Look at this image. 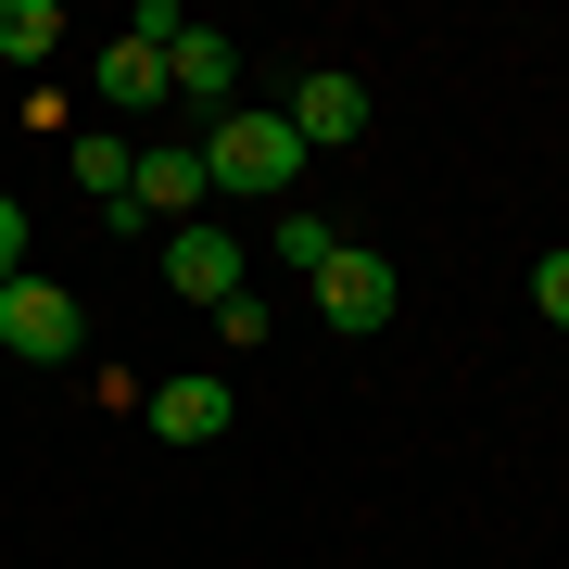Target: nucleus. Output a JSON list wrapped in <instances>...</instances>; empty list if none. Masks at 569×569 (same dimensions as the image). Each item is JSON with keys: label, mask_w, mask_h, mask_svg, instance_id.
Wrapping results in <instances>:
<instances>
[{"label": "nucleus", "mask_w": 569, "mask_h": 569, "mask_svg": "<svg viewBox=\"0 0 569 569\" xmlns=\"http://www.w3.org/2000/svg\"><path fill=\"white\" fill-rule=\"evenodd\" d=\"M63 164H77V190H89V203H127V178H140V140H102V114H89V140H63Z\"/></svg>", "instance_id": "obj_9"}, {"label": "nucleus", "mask_w": 569, "mask_h": 569, "mask_svg": "<svg viewBox=\"0 0 569 569\" xmlns=\"http://www.w3.org/2000/svg\"><path fill=\"white\" fill-rule=\"evenodd\" d=\"M152 102H164V51L102 39V114H152Z\"/></svg>", "instance_id": "obj_10"}, {"label": "nucleus", "mask_w": 569, "mask_h": 569, "mask_svg": "<svg viewBox=\"0 0 569 569\" xmlns=\"http://www.w3.org/2000/svg\"><path fill=\"white\" fill-rule=\"evenodd\" d=\"M164 89H190V102H203V114H228V89H241V51H228L216 26H190V39L164 51Z\"/></svg>", "instance_id": "obj_7"}, {"label": "nucleus", "mask_w": 569, "mask_h": 569, "mask_svg": "<svg viewBox=\"0 0 569 569\" xmlns=\"http://www.w3.org/2000/svg\"><path fill=\"white\" fill-rule=\"evenodd\" d=\"M266 253H279L291 279H317V266L342 253V228H329V216H305V203H279V216H266Z\"/></svg>", "instance_id": "obj_11"}, {"label": "nucleus", "mask_w": 569, "mask_h": 569, "mask_svg": "<svg viewBox=\"0 0 569 569\" xmlns=\"http://www.w3.org/2000/svg\"><path fill=\"white\" fill-rule=\"evenodd\" d=\"M63 51V13L51 0H0V63H51Z\"/></svg>", "instance_id": "obj_12"}, {"label": "nucleus", "mask_w": 569, "mask_h": 569, "mask_svg": "<svg viewBox=\"0 0 569 569\" xmlns=\"http://www.w3.org/2000/svg\"><path fill=\"white\" fill-rule=\"evenodd\" d=\"M26 253H39V241H26V203H13V190H0V291L26 279Z\"/></svg>", "instance_id": "obj_13"}, {"label": "nucleus", "mask_w": 569, "mask_h": 569, "mask_svg": "<svg viewBox=\"0 0 569 569\" xmlns=\"http://www.w3.org/2000/svg\"><path fill=\"white\" fill-rule=\"evenodd\" d=\"M291 140H305V152H342V140H367V77H342V63H317V77L305 89H291Z\"/></svg>", "instance_id": "obj_5"}, {"label": "nucleus", "mask_w": 569, "mask_h": 569, "mask_svg": "<svg viewBox=\"0 0 569 569\" xmlns=\"http://www.w3.org/2000/svg\"><path fill=\"white\" fill-rule=\"evenodd\" d=\"M164 279H178L190 305H241V241H228L216 216H190V228H164Z\"/></svg>", "instance_id": "obj_6"}, {"label": "nucleus", "mask_w": 569, "mask_h": 569, "mask_svg": "<svg viewBox=\"0 0 569 569\" xmlns=\"http://www.w3.org/2000/svg\"><path fill=\"white\" fill-rule=\"evenodd\" d=\"M140 406H152L164 443H216V430H228V380H152Z\"/></svg>", "instance_id": "obj_8"}, {"label": "nucleus", "mask_w": 569, "mask_h": 569, "mask_svg": "<svg viewBox=\"0 0 569 569\" xmlns=\"http://www.w3.org/2000/svg\"><path fill=\"white\" fill-rule=\"evenodd\" d=\"M203 140H140V178H127V203H140V228H190L203 216Z\"/></svg>", "instance_id": "obj_4"}, {"label": "nucleus", "mask_w": 569, "mask_h": 569, "mask_svg": "<svg viewBox=\"0 0 569 569\" xmlns=\"http://www.w3.org/2000/svg\"><path fill=\"white\" fill-rule=\"evenodd\" d=\"M203 178H216V190H241V203H291V178H305V140H291V114L228 102V114L203 127Z\"/></svg>", "instance_id": "obj_1"}, {"label": "nucleus", "mask_w": 569, "mask_h": 569, "mask_svg": "<svg viewBox=\"0 0 569 569\" xmlns=\"http://www.w3.org/2000/svg\"><path fill=\"white\" fill-rule=\"evenodd\" d=\"M531 305H545V317H557V329H569V241H557V253H545V266H531Z\"/></svg>", "instance_id": "obj_14"}, {"label": "nucleus", "mask_w": 569, "mask_h": 569, "mask_svg": "<svg viewBox=\"0 0 569 569\" xmlns=\"http://www.w3.org/2000/svg\"><path fill=\"white\" fill-rule=\"evenodd\" d=\"M305 291H317V317H329V329H392V305H406V266L367 253V241H342Z\"/></svg>", "instance_id": "obj_3"}, {"label": "nucleus", "mask_w": 569, "mask_h": 569, "mask_svg": "<svg viewBox=\"0 0 569 569\" xmlns=\"http://www.w3.org/2000/svg\"><path fill=\"white\" fill-rule=\"evenodd\" d=\"M89 342V317H77V291L63 279H39V266H26L13 291H0V355H26V367H63Z\"/></svg>", "instance_id": "obj_2"}]
</instances>
